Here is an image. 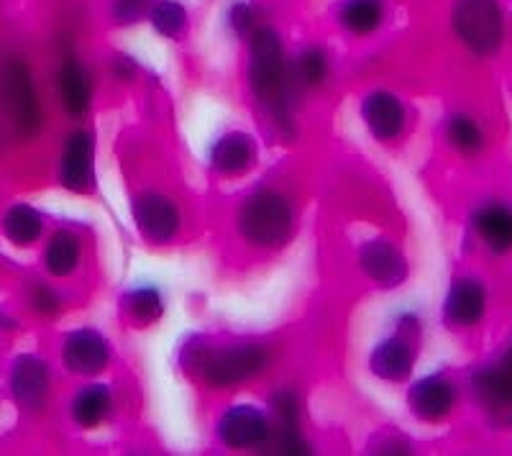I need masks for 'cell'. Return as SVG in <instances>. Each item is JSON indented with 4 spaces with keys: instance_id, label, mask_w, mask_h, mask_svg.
<instances>
[{
    "instance_id": "obj_26",
    "label": "cell",
    "mask_w": 512,
    "mask_h": 456,
    "mask_svg": "<svg viewBox=\"0 0 512 456\" xmlns=\"http://www.w3.org/2000/svg\"><path fill=\"white\" fill-rule=\"evenodd\" d=\"M152 24L159 34L180 36L182 31H185L187 13L180 3H172V0H159L152 11Z\"/></svg>"
},
{
    "instance_id": "obj_9",
    "label": "cell",
    "mask_w": 512,
    "mask_h": 456,
    "mask_svg": "<svg viewBox=\"0 0 512 456\" xmlns=\"http://www.w3.org/2000/svg\"><path fill=\"white\" fill-rule=\"evenodd\" d=\"M218 436L231 449H251L269 439L267 418L251 405H236L218 423Z\"/></svg>"
},
{
    "instance_id": "obj_16",
    "label": "cell",
    "mask_w": 512,
    "mask_h": 456,
    "mask_svg": "<svg viewBox=\"0 0 512 456\" xmlns=\"http://www.w3.org/2000/svg\"><path fill=\"white\" fill-rule=\"evenodd\" d=\"M474 228L489 252L507 254L512 249V208L502 203H487L474 213Z\"/></svg>"
},
{
    "instance_id": "obj_23",
    "label": "cell",
    "mask_w": 512,
    "mask_h": 456,
    "mask_svg": "<svg viewBox=\"0 0 512 456\" xmlns=\"http://www.w3.org/2000/svg\"><path fill=\"white\" fill-rule=\"evenodd\" d=\"M123 308H126L128 318L139 326H152L154 321L162 318V295L154 290V287H141L128 293L123 300Z\"/></svg>"
},
{
    "instance_id": "obj_30",
    "label": "cell",
    "mask_w": 512,
    "mask_h": 456,
    "mask_svg": "<svg viewBox=\"0 0 512 456\" xmlns=\"http://www.w3.org/2000/svg\"><path fill=\"white\" fill-rule=\"evenodd\" d=\"M34 308L39 310V313H54V310H57V295L49 293L47 287H36Z\"/></svg>"
},
{
    "instance_id": "obj_6",
    "label": "cell",
    "mask_w": 512,
    "mask_h": 456,
    "mask_svg": "<svg viewBox=\"0 0 512 456\" xmlns=\"http://www.w3.org/2000/svg\"><path fill=\"white\" fill-rule=\"evenodd\" d=\"M474 392L479 403L497 418H512V346L500 362L479 369L474 375Z\"/></svg>"
},
{
    "instance_id": "obj_10",
    "label": "cell",
    "mask_w": 512,
    "mask_h": 456,
    "mask_svg": "<svg viewBox=\"0 0 512 456\" xmlns=\"http://www.w3.org/2000/svg\"><path fill=\"white\" fill-rule=\"evenodd\" d=\"M64 364L75 375H98L108 364V344L93 328H82L64 341Z\"/></svg>"
},
{
    "instance_id": "obj_11",
    "label": "cell",
    "mask_w": 512,
    "mask_h": 456,
    "mask_svg": "<svg viewBox=\"0 0 512 456\" xmlns=\"http://www.w3.org/2000/svg\"><path fill=\"white\" fill-rule=\"evenodd\" d=\"M361 269L382 287H397L408 277V264L395 246L382 239L367 241L359 252Z\"/></svg>"
},
{
    "instance_id": "obj_24",
    "label": "cell",
    "mask_w": 512,
    "mask_h": 456,
    "mask_svg": "<svg viewBox=\"0 0 512 456\" xmlns=\"http://www.w3.org/2000/svg\"><path fill=\"white\" fill-rule=\"evenodd\" d=\"M382 21V6L377 0H349L341 8V24L354 34H372Z\"/></svg>"
},
{
    "instance_id": "obj_25",
    "label": "cell",
    "mask_w": 512,
    "mask_h": 456,
    "mask_svg": "<svg viewBox=\"0 0 512 456\" xmlns=\"http://www.w3.org/2000/svg\"><path fill=\"white\" fill-rule=\"evenodd\" d=\"M446 131H448V141H451L459 152L474 154L482 149L484 144L482 129H479L477 123H474L469 116H454L451 121H448Z\"/></svg>"
},
{
    "instance_id": "obj_17",
    "label": "cell",
    "mask_w": 512,
    "mask_h": 456,
    "mask_svg": "<svg viewBox=\"0 0 512 456\" xmlns=\"http://www.w3.org/2000/svg\"><path fill=\"white\" fill-rule=\"evenodd\" d=\"M93 172V141L85 131H77L67 139L62 157V182L70 190H85Z\"/></svg>"
},
{
    "instance_id": "obj_20",
    "label": "cell",
    "mask_w": 512,
    "mask_h": 456,
    "mask_svg": "<svg viewBox=\"0 0 512 456\" xmlns=\"http://www.w3.org/2000/svg\"><path fill=\"white\" fill-rule=\"evenodd\" d=\"M111 408V392L105 385H90L80 392L72 403V418H75L80 426L93 428L98 426Z\"/></svg>"
},
{
    "instance_id": "obj_5",
    "label": "cell",
    "mask_w": 512,
    "mask_h": 456,
    "mask_svg": "<svg viewBox=\"0 0 512 456\" xmlns=\"http://www.w3.org/2000/svg\"><path fill=\"white\" fill-rule=\"evenodd\" d=\"M282 65H285V52H282L280 36L272 29H259L251 36V62H249V82L256 98L274 100L282 88Z\"/></svg>"
},
{
    "instance_id": "obj_2",
    "label": "cell",
    "mask_w": 512,
    "mask_h": 456,
    "mask_svg": "<svg viewBox=\"0 0 512 456\" xmlns=\"http://www.w3.org/2000/svg\"><path fill=\"white\" fill-rule=\"evenodd\" d=\"M292 226V211L282 195L272 190H259L241 205V234L259 246H277L287 239Z\"/></svg>"
},
{
    "instance_id": "obj_3",
    "label": "cell",
    "mask_w": 512,
    "mask_h": 456,
    "mask_svg": "<svg viewBox=\"0 0 512 456\" xmlns=\"http://www.w3.org/2000/svg\"><path fill=\"white\" fill-rule=\"evenodd\" d=\"M0 100H3V108H6L18 136L29 139L39 131V100H36L34 82H31L24 62H18V59L6 62V67L0 72Z\"/></svg>"
},
{
    "instance_id": "obj_28",
    "label": "cell",
    "mask_w": 512,
    "mask_h": 456,
    "mask_svg": "<svg viewBox=\"0 0 512 456\" xmlns=\"http://www.w3.org/2000/svg\"><path fill=\"white\" fill-rule=\"evenodd\" d=\"M146 11V0H116L113 6V16L121 21V24H131L141 13Z\"/></svg>"
},
{
    "instance_id": "obj_7",
    "label": "cell",
    "mask_w": 512,
    "mask_h": 456,
    "mask_svg": "<svg viewBox=\"0 0 512 456\" xmlns=\"http://www.w3.org/2000/svg\"><path fill=\"white\" fill-rule=\"evenodd\" d=\"M487 290L477 277H459L443 303V321L451 328H472L484 318Z\"/></svg>"
},
{
    "instance_id": "obj_13",
    "label": "cell",
    "mask_w": 512,
    "mask_h": 456,
    "mask_svg": "<svg viewBox=\"0 0 512 456\" xmlns=\"http://www.w3.org/2000/svg\"><path fill=\"white\" fill-rule=\"evenodd\" d=\"M13 398L24 408H41L49 390V369L39 357H18L11 375Z\"/></svg>"
},
{
    "instance_id": "obj_4",
    "label": "cell",
    "mask_w": 512,
    "mask_h": 456,
    "mask_svg": "<svg viewBox=\"0 0 512 456\" xmlns=\"http://www.w3.org/2000/svg\"><path fill=\"white\" fill-rule=\"evenodd\" d=\"M269 362L264 346H233V349L213 351L200 359V372L213 387H231L259 375Z\"/></svg>"
},
{
    "instance_id": "obj_14",
    "label": "cell",
    "mask_w": 512,
    "mask_h": 456,
    "mask_svg": "<svg viewBox=\"0 0 512 456\" xmlns=\"http://www.w3.org/2000/svg\"><path fill=\"white\" fill-rule=\"evenodd\" d=\"M415 364V351L410 339L405 336H392V339H384L382 344H377V349L372 351V359H369V367H372L374 375L379 380L387 382H402L408 380L410 372H413Z\"/></svg>"
},
{
    "instance_id": "obj_8",
    "label": "cell",
    "mask_w": 512,
    "mask_h": 456,
    "mask_svg": "<svg viewBox=\"0 0 512 456\" xmlns=\"http://www.w3.org/2000/svg\"><path fill=\"white\" fill-rule=\"evenodd\" d=\"M134 218L139 223V231L154 244H164L177 234L180 228V213L164 195L146 193L139 195L134 203Z\"/></svg>"
},
{
    "instance_id": "obj_19",
    "label": "cell",
    "mask_w": 512,
    "mask_h": 456,
    "mask_svg": "<svg viewBox=\"0 0 512 456\" xmlns=\"http://www.w3.org/2000/svg\"><path fill=\"white\" fill-rule=\"evenodd\" d=\"M59 93H62L64 108L72 116H82L90 108L88 75H85V70H82L80 62H75V59H67L62 72H59Z\"/></svg>"
},
{
    "instance_id": "obj_27",
    "label": "cell",
    "mask_w": 512,
    "mask_h": 456,
    "mask_svg": "<svg viewBox=\"0 0 512 456\" xmlns=\"http://www.w3.org/2000/svg\"><path fill=\"white\" fill-rule=\"evenodd\" d=\"M326 72V54L320 49H308L303 57L297 59V80H303V85H318V82H323Z\"/></svg>"
},
{
    "instance_id": "obj_12",
    "label": "cell",
    "mask_w": 512,
    "mask_h": 456,
    "mask_svg": "<svg viewBox=\"0 0 512 456\" xmlns=\"http://www.w3.org/2000/svg\"><path fill=\"white\" fill-rule=\"evenodd\" d=\"M408 403L420 421H441V418H446L454 410L456 390L443 377H425V380L413 385Z\"/></svg>"
},
{
    "instance_id": "obj_18",
    "label": "cell",
    "mask_w": 512,
    "mask_h": 456,
    "mask_svg": "<svg viewBox=\"0 0 512 456\" xmlns=\"http://www.w3.org/2000/svg\"><path fill=\"white\" fill-rule=\"evenodd\" d=\"M251 159H254V144L249 136L239 134V131L221 136L210 152V162L223 175H239L249 167Z\"/></svg>"
},
{
    "instance_id": "obj_1",
    "label": "cell",
    "mask_w": 512,
    "mask_h": 456,
    "mask_svg": "<svg viewBox=\"0 0 512 456\" xmlns=\"http://www.w3.org/2000/svg\"><path fill=\"white\" fill-rule=\"evenodd\" d=\"M456 36L479 57H489L502 47L500 0H456L454 6Z\"/></svg>"
},
{
    "instance_id": "obj_29",
    "label": "cell",
    "mask_w": 512,
    "mask_h": 456,
    "mask_svg": "<svg viewBox=\"0 0 512 456\" xmlns=\"http://www.w3.org/2000/svg\"><path fill=\"white\" fill-rule=\"evenodd\" d=\"M231 26L239 36H246L254 26V16H251V8L246 3H239V6L231 8Z\"/></svg>"
},
{
    "instance_id": "obj_21",
    "label": "cell",
    "mask_w": 512,
    "mask_h": 456,
    "mask_svg": "<svg viewBox=\"0 0 512 456\" xmlns=\"http://www.w3.org/2000/svg\"><path fill=\"white\" fill-rule=\"evenodd\" d=\"M44 262H47V269L54 277L72 275L77 262H80V244H77L75 236L70 231H57L49 241Z\"/></svg>"
},
{
    "instance_id": "obj_15",
    "label": "cell",
    "mask_w": 512,
    "mask_h": 456,
    "mask_svg": "<svg viewBox=\"0 0 512 456\" xmlns=\"http://www.w3.org/2000/svg\"><path fill=\"white\" fill-rule=\"evenodd\" d=\"M361 116L367 121L369 131H372L377 139L387 141L395 139L397 134L405 126V111H402V103L392 93H372L364 106H361Z\"/></svg>"
},
{
    "instance_id": "obj_22",
    "label": "cell",
    "mask_w": 512,
    "mask_h": 456,
    "mask_svg": "<svg viewBox=\"0 0 512 456\" xmlns=\"http://www.w3.org/2000/svg\"><path fill=\"white\" fill-rule=\"evenodd\" d=\"M3 231H6L13 244L29 246L41 236V216L31 205H13L11 211L6 213Z\"/></svg>"
}]
</instances>
